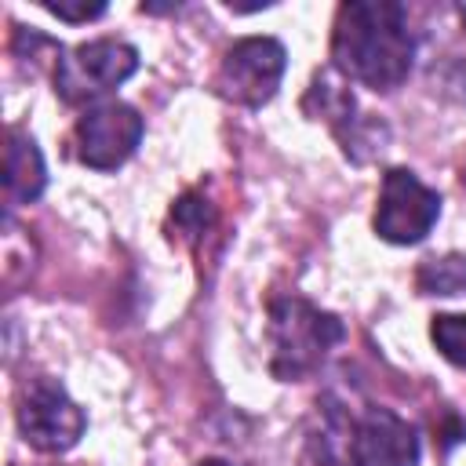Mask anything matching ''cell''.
I'll use <instances>...</instances> for the list:
<instances>
[{"label": "cell", "instance_id": "1", "mask_svg": "<svg viewBox=\"0 0 466 466\" xmlns=\"http://www.w3.org/2000/svg\"><path fill=\"white\" fill-rule=\"evenodd\" d=\"M415 40L408 15L393 0H350L335 15L331 66L339 76L371 91H393L408 80Z\"/></svg>", "mask_w": 466, "mask_h": 466}, {"label": "cell", "instance_id": "2", "mask_svg": "<svg viewBox=\"0 0 466 466\" xmlns=\"http://www.w3.org/2000/svg\"><path fill=\"white\" fill-rule=\"evenodd\" d=\"M346 328L335 313L313 306L302 295H280L269 302V371L280 382L306 379L324 364V357L342 342Z\"/></svg>", "mask_w": 466, "mask_h": 466}, {"label": "cell", "instance_id": "3", "mask_svg": "<svg viewBox=\"0 0 466 466\" xmlns=\"http://www.w3.org/2000/svg\"><path fill=\"white\" fill-rule=\"evenodd\" d=\"M138 73V51L124 40H87L55 58V91L69 106H95Z\"/></svg>", "mask_w": 466, "mask_h": 466}, {"label": "cell", "instance_id": "4", "mask_svg": "<svg viewBox=\"0 0 466 466\" xmlns=\"http://www.w3.org/2000/svg\"><path fill=\"white\" fill-rule=\"evenodd\" d=\"M15 419L22 437L40 451H69L84 437V411L62 390V382L40 375L29 379L15 397Z\"/></svg>", "mask_w": 466, "mask_h": 466}, {"label": "cell", "instance_id": "5", "mask_svg": "<svg viewBox=\"0 0 466 466\" xmlns=\"http://www.w3.org/2000/svg\"><path fill=\"white\" fill-rule=\"evenodd\" d=\"M284 66H288V55H284L280 40H273V36H244L222 55L218 73H215V91L226 102L258 109L277 95Z\"/></svg>", "mask_w": 466, "mask_h": 466}, {"label": "cell", "instance_id": "6", "mask_svg": "<svg viewBox=\"0 0 466 466\" xmlns=\"http://www.w3.org/2000/svg\"><path fill=\"white\" fill-rule=\"evenodd\" d=\"M142 116L135 106L106 98L95 102L80 113L76 127H73V146H76V160L95 167V171H116L142 142Z\"/></svg>", "mask_w": 466, "mask_h": 466}, {"label": "cell", "instance_id": "7", "mask_svg": "<svg viewBox=\"0 0 466 466\" xmlns=\"http://www.w3.org/2000/svg\"><path fill=\"white\" fill-rule=\"evenodd\" d=\"M441 218V193L430 189L408 167H390L382 175L379 208H375V233L390 244H419L433 222Z\"/></svg>", "mask_w": 466, "mask_h": 466}, {"label": "cell", "instance_id": "8", "mask_svg": "<svg viewBox=\"0 0 466 466\" xmlns=\"http://www.w3.org/2000/svg\"><path fill=\"white\" fill-rule=\"evenodd\" d=\"M302 109H306L309 120H324V124L339 135L346 157L368 160L375 149H382V146H379V138L386 135L382 124L357 116L353 91H350L346 76H339L335 69H320V73L313 76V84H309V91H306V98H302Z\"/></svg>", "mask_w": 466, "mask_h": 466}, {"label": "cell", "instance_id": "9", "mask_svg": "<svg viewBox=\"0 0 466 466\" xmlns=\"http://www.w3.org/2000/svg\"><path fill=\"white\" fill-rule=\"evenodd\" d=\"M346 455L353 466H415L419 462V433L408 419L390 408H368L350 422Z\"/></svg>", "mask_w": 466, "mask_h": 466}, {"label": "cell", "instance_id": "10", "mask_svg": "<svg viewBox=\"0 0 466 466\" xmlns=\"http://www.w3.org/2000/svg\"><path fill=\"white\" fill-rule=\"evenodd\" d=\"M47 186V167H44V157L36 149V142L11 127L7 131V142H4V193L11 204H29L44 193Z\"/></svg>", "mask_w": 466, "mask_h": 466}, {"label": "cell", "instance_id": "11", "mask_svg": "<svg viewBox=\"0 0 466 466\" xmlns=\"http://www.w3.org/2000/svg\"><path fill=\"white\" fill-rule=\"evenodd\" d=\"M415 288L422 295H466V258L462 255L426 258L415 273Z\"/></svg>", "mask_w": 466, "mask_h": 466}, {"label": "cell", "instance_id": "12", "mask_svg": "<svg viewBox=\"0 0 466 466\" xmlns=\"http://www.w3.org/2000/svg\"><path fill=\"white\" fill-rule=\"evenodd\" d=\"M430 339L444 360L466 368V313H437L430 324Z\"/></svg>", "mask_w": 466, "mask_h": 466}, {"label": "cell", "instance_id": "13", "mask_svg": "<svg viewBox=\"0 0 466 466\" xmlns=\"http://www.w3.org/2000/svg\"><path fill=\"white\" fill-rule=\"evenodd\" d=\"M171 222H175L178 233L197 237V233H204V226L211 222V208H208V200H200L197 193H186V197L171 208Z\"/></svg>", "mask_w": 466, "mask_h": 466}, {"label": "cell", "instance_id": "14", "mask_svg": "<svg viewBox=\"0 0 466 466\" xmlns=\"http://www.w3.org/2000/svg\"><path fill=\"white\" fill-rule=\"evenodd\" d=\"M44 7H47L55 18L73 22V25H80V22H91V18H102V15H106V0H44Z\"/></svg>", "mask_w": 466, "mask_h": 466}, {"label": "cell", "instance_id": "15", "mask_svg": "<svg viewBox=\"0 0 466 466\" xmlns=\"http://www.w3.org/2000/svg\"><path fill=\"white\" fill-rule=\"evenodd\" d=\"M197 466H229V462H222V459H204V462H197Z\"/></svg>", "mask_w": 466, "mask_h": 466}]
</instances>
